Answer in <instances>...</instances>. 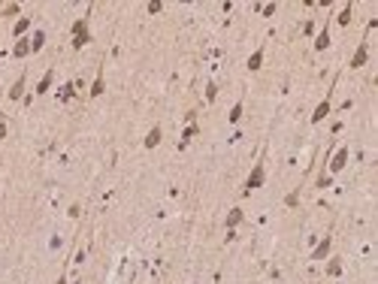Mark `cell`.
Listing matches in <instances>:
<instances>
[{
  "label": "cell",
  "instance_id": "obj_2",
  "mask_svg": "<svg viewBox=\"0 0 378 284\" xmlns=\"http://www.w3.org/2000/svg\"><path fill=\"white\" fill-rule=\"evenodd\" d=\"M263 182H266V166H263V160H257V163H254V169L248 173V179H245V185H242V194L248 197L251 191H257V188H263Z\"/></svg>",
  "mask_w": 378,
  "mask_h": 284
},
{
  "label": "cell",
  "instance_id": "obj_28",
  "mask_svg": "<svg viewBox=\"0 0 378 284\" xmlns=\"http://www.w3.org/2000/svg\"><path fill=\"white\" fill-rule=\"evenodd\" d=\"M0 121H3V106H0Z\"/></svg>",
  "mask_w": 378,
  "mask_h": 284
},
{
  "label": "cell",
  "instance_id": "obj_4",
  "mask_svg": "<svg viewBox=\"0 0 378 284\" xmlns=\"http://www.w3.org/2000/svg\"><path fill=\"white\" fill-rule=\"evenodd\" d=\"M366 61H369V39L363 36V42H360V45H357V51L351 54L348 67H351V70H360V67H366Z\"/></svg>",
  "mask_w": 378,
  "mask_h": 284
},
{
  "label": "cell",
  "instance_id": "obj_24",
  "mask_svg": "<svg viewBox=\"0 0 378 284\" xmlns=\"http://www.w3.org/2000/svg\"><path fill=\"white\" fill-rule=\"evenodd\" d=\"M160 6H164V3H160V0H151V3H148V12H151V15H154V12H160Z\"/></svg>",
  "mask_w": 378,
  "mask_h": 284
},
{
  "label": "cell",
  "instance_id": "obj_6",
  "mask_svg": "<svg viewBox=\"0 0 378 284\" xmlns=\"http://www.w3.org/2000/svg\"><path fill=\"white\" fill-rule=\"evenodd\" d=\"M103 91H106V67L100 64V70H97V79H94V85H91V97H103Z\"/></svg>",
  "mask_w": 378,
  "mask_h": 284
},
{
  "label": "cell",
  "instance_id": "obj_17",
  "mask_svg": "<svg viewBox=\"0 0 378 284\" xmlns=\"http://www.w3.org/2000/svg\"><path fill=\"white\" fill-rule=\"evenodd\" d=\"M351 15H354V6H351V3H348V6H345V9H342V12H339V18H336V21H339V24H342V27H348V24H351Z\"/></svg>",
  "mask_w": 378,
  "mask_h": 284
},
{
  "label": "cell",
  "instance_id": "obj_22",
  "mask_svg": "<svg viewBox=\"0 0 378 284\" xmlns=\"http://www.w3.org/2000/svg\"><path fill=\"white\" fill-rule=\"evenodd\" d=\"M18 9H21L18 3H9V6L3 9V18H9V15H18Z\"/></svg>",
  "mask_w": 378,
  "mask_h": 284
},
{
  "label": "cell",
  "instance_id": "obj_14",
  "mask_svg": "<svg viewBox=\"0 0 378 284\" xmlns=\"http://www.w3.org/2000/svg\"><path fill=\"white\" fill-rule=\"evenodd\" d=\"M51 82H55V70H48V73L39 79V85H36V94H45V91L51 88Z\"/></svg>",
  "mask_w": 378,
  "mask_h": 284
},
{
  "label": "cell",
  "instance_id": "obj_7",
  "mask_svg": "<svg viewBox=\"0 0 378 284\" xmlns=\"http://www.w3.org/2000/svg\"><path fill=\"white\" fill-rule=\"evenodd\" d=\"M330 106H333V100H330V94H327V97H324V100L318 103V109L312 112V124H321V121H324V118L330 115Z\"/></svg>",
  "mask_w": 378,
  "mask_h": 284
},
{
  "label": "cell",
  "instance_id": "obj_19",
  "mask_svg": "<svg viewBox=\"0 0 378 284\" xmlns=\"http://www.w3.org/2000/svg\"><path fill=\"white\" fill-rule=\"evenodd\" d=\"M260 64H263V48H257V51L248 58V70L254 73V70H260Z\"/></svg>",
  "mask_w": 378,
  "mask_h": 284
},
{
  "label": "cell",
  "instance_id": "obj_27",
  "mask_svg": "<svg viewBox=\"0 0 378 284\" xmlns=\"http://www.w3.org/2000/svg\"><path fill=\"white\" fill-rule=\"evenodd\" d=\"M55 284H67V272H61V275H58V281Z\"/></svg>",
  "mask_w": 378,
  "mask_h": 284
},
{
  "label": "cell",
  "instance_id": "obj_12",
  "mask_svg": "<svg viewBox=\"0 0 378 284\" xmlns=\"http://www.w3.org/2000/svg\"><path fill=\"white\" fill-rule=\"evenodd\" d=\"M242 218H245V215H242V209H230V215H227V221H224V224H227V230H236V227L242 224Z\"/></svg>",
  "mask_w": 378,
  "mask_h": 284
},
{
  "label": "cell",
  "instance_id": "obj_25",
  "mask_svg": "<svg viewBox=\"0 0 378 284\" xmlns=\"http://www.w3.org/2000/svg\"><path fill=\"white\" fill-rule=\"evenodd\" d=\"M215 94H218V88H215V85H209V88H206V100H215Z\"/></svg>",
  "mask_w": 378,
  "mask_h": 284
},
{
  "label": "cell",
  "instance_id": "obj_21",
  "mask_svg": "<svg viewBox=\"0 0 378 284\" xmlns=\"http://www.w3.org/2000/svg\"><path fill=\"white\" fill-rule=\"evenodd\" d=\"M285 203H288V206H297V203H300V188H294V191L285 197Z\"/></svg>",
  "mask_w": 378,
  "mask_h": 284
},
{
  "label": "cell",
  "instance_id": "obj_13",
  "mask_svg": "<svg viewBox=\"0 0 378 284\" xmlns=\"http://www.w3.org/2000/svg\"><path fill=\"white\" fill-rule=\"evenodd\" d=\"M242 109H245V103H242V100H236V103H233V109H230V115H227V121H230V124H239V121H242Z\"/></svg>",
  "mask_w": 378,
  "mask_h": 284
},
{
  "label": "cell",
  "instance_id": "obj_20",
  "mask_svg": "<svg viewBox=\"0 0 378 284\" xmlns=\"http://www.w3.org/2000/svg\"><path fill=\"white\" fill-rule=\"evenodd\" d=\"M27 27H30V18H18V21H15V27H12V36H18V39H21V33H24Z\"/></svg>",
  "mask_w": 378,
  "mask_h": 284
},
{
  "label": "cell",
  "instance_id": "obj_8",
  "mask_svg": "<svg viewBox=\"0 0 378 284\" xmlns=\"http://www.w3.org/2000/svg\"><path fill=\"white\" fill-rule=\"evenodd\" d=\"M24 85H27V73H21V76L12 82V88L6 91V94H9V100H21V97H24Z\"/></svg>",
  "mask_w": 378,
  "mask_h": 284
},
{
  "label": "cell",
  "instance_id": "obj_15",
  "mask_svg": "<svg viewBox=\"0 0 378 284\" xmlns=\"http://www.w3.org/2000/svg\"><path fill=\"white\" fill-rule=\"evenodd\" d=\"M73 94H76V85H73V82H64V88L58 91V100L67 103V100H73Z\"/></svg>",
  "mask_w": 378,
  "mask_h": 284
},
{
  "label": "cell",
  "instance_id": "obj_23",
  "mask_svg": "<svg viewBox=\"0 0 378 284\" xmlns=\"http://www.w3.org/2000/svg\"><path fill=\"white\" fill-rule=\"evenodd\" d=\"M194 133H197V124H191V127H188V130L182 133V145H188V139H191Z\"/></svg>",
  "mask_w": 378,
  "mask_h": 284
},
{
  "label": "cell",
  "instance_id": "obj_11",
  "mask_svg": "<svg viewBox=\"0 0 378 284\" xmlns=\"http://www.w3.org/2000/svg\"><path fill=\"white\" fill-rule=\"evenodd\" d=\"M30 54V39H18L12 45V58H27Z\"/></svg>",
  "mask_w": 378,
  "mask_h": 284
},
{
  "label": "cell",
  "instance_id": "obj_10",
  "mask_svg": "<svg viewBox=\"0 0 378 284\" xmlns=\"http://www.w3.org/2000/svg\"><path fill=\"white\" fill-rule=\"evenodd\" d=\"M330 48V21L324 24V30L318 33V39H315V51H327Z\"/></svg>",
  "mask_w": 378,
  "mask_h": 284
},
{
  "label": "cell",
  "instance_id": "obj_29",
  "mask_svg": "<svg viewBox=\"0 0 378 284\" xmlns=\"http://www.w3.org/2000/svg\"><path fill=\"white\" fill-rule=\"evenodd\" d=\"M73 284H82V278H76V281H73Z\"/></svg>",
  "mask_w": 378,
  "mask_h": 284
},
{
  "label": "cell",
  "instance_id": "obj_26",
  "mask_svg": "<svg viewBox=\"0 0 378 284\" xmlns=\"http://www.w3.org/2000/svg\"><path fill=\"white\" fill-rule=\"evenodd\" d=\"M6 133H9V127H6V121H0V139H6Z\"/></svg>",
  "mask_w": 378,
  "mask_h": 284
},
{
  "label": "cell",
  "instance_id": "obj_16",
  "mask_svg": "<svg viewBox=\"0 0 378 284\" xmlns=\"http://www.w3.org/2000/svg\"><path fill=\"white\" fill-rule=\"evenodd\" d=\"M327 275H330V278L342 275V260H339V257H330V263H327Z\"/></svg>",
  "mask_w": 378,
  "mask_h": 284
},
{
  "label": "cell",
  "instance_id": "obj_3",
  "mask_svg": "<svg viewBox=\"0 0 378 284\" xmlns=\"http://www.w3.org/2000/svg\"><path fill=\"white\" fill-rule=\"evenodd\" d=\"M348 157H351V151H348V145H342L330 160H327V176H336V173H342L345 166H348Z\"/></svg>",
  "mask_w": 378,
  "mask_h": 284
},
{
  "label": "cell",
  "instance_id": "obj_9",
  "mask_svg": "<svg viewBox=\"0 0 378 284\" xmlns=\"http://www.w3.org/2000/svg\"><path fill=\"white\" fill-rule=\"evenodd\" d=\"M160 139H164V130H160V124H154V127L148 130V136H145V142H142V145H145V148H157V145H160Z\"/></svg>",
  "mask_w": 378,
  "mask_h": 284
},
{
  "label": "cell",
  "instance_id": "obj_18",
  "mask_svg": "<svg viewBox=\"0 0 378 284\" xmlns=\"http://www.w3.org/2000/svg\"><path fill=\"white\" fill-rule=\"evenodd\" d=\"M42 45H45V33H42V30H36V33L30 36V51H39Z\"/></svg>",
  "mask_w": 378,
  "mask_h": 284
},
{
  "label": "cell",
  "instance_id": "obj_1",
  "mask_svg": "<svg viewBox=\"0 0 378 284\" xmlns=\"http://www.w3.org/2000/svg\"><path fill=\"white\" fill-rule=\"evenodd\" d=\"M91 42V30H88V15H82V18H76L73 21V48L79 51V48H85Z\"/></svg>",
  "mask_w": 378,
  "mask_h": 284
},
{
  "label": "cell",
  "instance_id": "obj_5",
  "mask_svg": "<svg viewBox=\"0 0 378 284\" xmlns=\"http://www.w3.org/2000/svg\"><path fill=\"white\" fill-rule=\"evenodd\" d=\"M330 251H333V233H327V236L315 245V251L309 254V260H327V257H330Z\"/></svg>",
  "mask_w": 378,
  "mask_h": 284
}]
</instances>
